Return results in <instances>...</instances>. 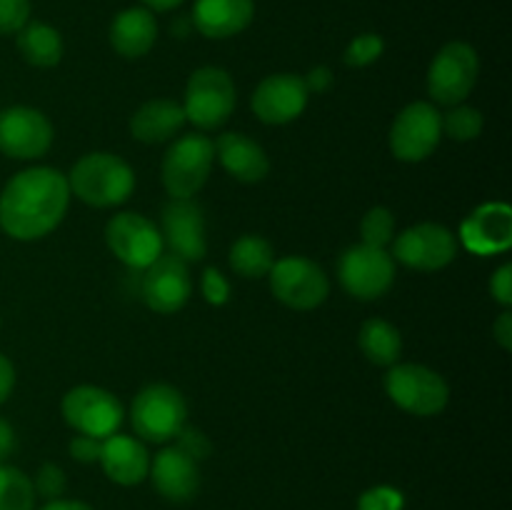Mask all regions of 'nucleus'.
I'll return each instance as SVG.
<instances>
[{
    "label": "nucleus",
    "mask_w": 512,
    "mask_h": 510,
    "mask_svg": "<svg viewBox=\"0 0 512 510\" xmlns=\"http://www.w3.org/2000/svg\"><path fill=\"white\" fill-rule=\"evenodd\" d=\"M70 203L68 178L60 170H20L0 193V230L13 240H40L53 233Z\"/></svg>",
    "instance_id": "nucleus-1"
},
{
    "label": "nucleus",
    "mask_w": 512,
    "mask_h": 510,
    "mask_svg": "<svg viewBox=\"0 0 512 510\" xmlns=\"http://www.w3.org/2000/svg\"><path fill=\"white\" fill-rule=\"evenodd\" d=\"M70 193L93 208H113L125 203L135 190V173L120 155L88 153L68 175Z\"/></svg>",
    "instance_id": "nucleus-2"
},
{
    "label": "nucleus",
    "mask_w": 512,
    "mask_h": 510,
    "mask_svg": "<svg viewBox=\"0 0 512 510\" xmlns=\"http://www.w3.org/2000/svg\"><path fill=\"white\" fill-rule=\"evenodd\" d=\"M188 405L183 393L168 383L145 385L130 405V423L135 435L148 443H168L183 430Z\"/></svg>",
    "instance_id": "nucleus-3"
},
{
    "label": "nucleus",
    "mask_w": 512,
    "mask_h": 510,
    "mask_svg": "<svg viewBox=\"0 0 512 510\" xmlns=\"http://www.w3.org/2000/svg\"><path fill=\"white\" fill-rule=\"evenodd\" d=\"M235 103H238V90H235L228 70L205 65V68H198L188 78L183 113L185 120H190L195 128H220L233 115Z\"/></svg>",
    "instance_id": "nucleus-4"
},
{
    "label": "nucleus",
    "mask_w": 512,
    "mask_h": 510,
    "mask_svg": "<svg viewBox=\"0 0 512 510\" xmlns=\"http://www.w3.org/2000/svg\"><path fill=\"white\" fill-rule=\"evenodd\" d=\"M385 393L398 408L430 418L448 408L450 388L443 375L420 363H395L385 375Z\"/></svg>",
    "instance_id": "nucleus-5"
},
{
    "label": "nucleus",
    "mask_w": 512,
    "mask_h": 510,
    "mask_svg": "<svg viewBox=\"0 0 512 510\" xmlns=\"http://www.w3.org/2000/svg\"><path fill=\"white\" fill-rule=\"evenodd\" d=\"M215 145L208 135L190 133L173 140L163 158V185L170 198H193L213 170Z\"/></svg>",
    "instance_id": "nucleus-6"
},
{
    "label": "nucleus",
    "mask_w": 512,
    "mask_h": 510,
    "mask_svg": "<svg viewBox=\"0 0 512 510\" xmlns=\"http://www.w3.org/2000/svg\"><path fill=\"white\" fill-rule=\"evenodd\" d=\"M480 60L473 45L463 40L443 45L428 68V93L435 103L460 105L478 83Z\"/></svg>",
    "instance_id": "nucleus-7"
},
{
    "label": "nucleus",
    "mask_w": 512,
    "mask_h": 510,
    "mask_svg": "<svg viewBox=\"0 0 512 510\" xmlns=\"http://www.w3.org/2000/svg\"><path fill=\"white\" fill-rule=\"evenodd\" d=\"M440 138H443V115L425 100L405 105L390 125V150L403 163H420L430 158Z\"/></svg>",
    "instance_id": "nucleus-8"
},
{
    "label": "nucleus",
    "mask_w": 512,
    "mask_h": 510,
    "mask_svg": "<svg viewBox=\"0 0 512 510\" xmlns=\"http://www.w3.org/2000/svg\"><path fill=\"white\" fill-rule=\"evenodd\" d=\"M63 420L75 433L105 440L123 423V405L110 390L98 385H78L63 395Z\"/></svg>",
    "instance_id": "nucleus-9"
},
{
    "label": "nucleus",
    "mask_w": 512,
    "mask_h": 510,
    "mask_svg": "<svg viewBox=\"0 0 512 510\" xmlns=\"http://www.w3.org/2000/svg\"><path fill=\"white\" fill-rule=\"evenodd\" d=\"M268 278L275 298L293 310L318 308L330 293V280L325 270L303 255L275 260Z\"/></svg>",
    "instance_id": "nucleus-10"
},
{
    "label": "nucleus",
    "mask_w": 512,
    "mask_h": 510,
    "mask_svg": "<svg viewBox=\"0 0 512 510\" xmlns=\"http://www.w3.org/2000/svg\"><path fill=\"white\" fill-rule=\"evenodd\" d=\"M338 280L345 293L358 300H375L390 290L395 280L393 255L373 245H353L338 260Z\"/></svg>",
    "instance_id": "nucleus-11"
},
{
    "label": "nucleus",
    "mask_w": 512,
    "mask_h": 510,
    "mask_svg": "<svg viewBox=\"0 0 512 510\" xmlns=\"http://www.w3.org/2000/svg\"><path fill=\"white\" fill-rule=\"evenodd\" d=\"M105 243L130 270H145L163 255V235L158 225L140 213H118L105 225Z\"/></svg>",
    "instance_id": "nucleus-12"
},
{
    "label": "nucleus",
    "mask_w": 512,
    "mask_h": 510,
    "mask_svg": "<svg viewBox=\"0 0 512 510\" xmlns=\"http://www.w3.org/2000/svg\"><path fill=\"white\" fill-rule=\"evenodd\" d=\"M53 145V125L38 108L0 110V153L15 160L43 158Z\"/></svg>",
    "instance_id": "nucleus-13"
},
{
    "label": "nucleus",
    "mask_w": 512,
    "mask_h": 510,
    "mask_svg": "<svg viewBox=\"0 0 512 510\" xmlns=\"http://www.w3.org/2000/svg\"><path fill=\"white\" fill-rule=\"evenodd\" d=\"M393 255L413 270H443L458 255L455 235L440 223H420L393 240Z\"/></svg>",
    "instance_id": "nucleus-14"
},
{
    "label": "nucleus",
    "mask_w": 512,
    "mask_h": 510,
    "mask_svg": "<svg viewBox=\"0 0 512 510\" xmlns=\"http://www.w3.org/2000/svg\"><path fill=\"white\" fill-rule=\"evenodd\" d=\"M190 290L193 283H190L188 263L173 253L158 255L140 278V295L145 305L160 315L178 313L188 303Z\"/></svg>",
    "instance_id": "nucleus-15"
},
{
    "label": "nucleus",
    "mask_w": 512,
    "mask_h": 510,
    "mask_svg": "<svg viewBox=\"0 0 512 510\" xmlns=\"http://www.w3.org/2000/svg\"><path fill=\"white\" fill-rule=\"evenodd\" d=\"M160 235H163V245H168V253L178 255L185 263L203 260L208 253L205 215L193 198H170V203L163 208Z\"/></svg>",
    "instance_id": "nucleus-16"
},
{
    "label": "nucleus",
    "mask_w": 512,
    "mask_h": 510,
    "mask_svg": "<svg viewBox=\"0 0 512 510\" xmlns=\"http://www.w3.org/2000/svg\"><path fill=\"white\" fill-rule=\"evenodd\" d=\"M308 88L305 80L295 73H275L268 75L263 83L255 88L253 113L258 115L260 123L265 125H285L300 118L308 105Z\"/></svg>",
    "instance_id": "nucleus-17"
},
{
    "label": "nucleus",
    "mask_w": 512,
    "mask_h": 510,
    "mask_svg": "<svg viewBox=\"0 0 512 510\" xmlns=\"http://www.w3.org/2000/svg\"><path fill=\"white\" fill-rule=\"evenodd\" d=\"M465 248L478 255L503 253L512 243V210L508 203H485L460 225Z\"/></svg>",
    "instance_id": "nucleus-18"
},
{
    "label": "nucleus",
    "mask_w": 512,
    "mask_h": 510,
    "mask_svg": "<svg viewBox=\"0 0 512 510\" xmlns=\"http://www.w3.org/2000/svg\"><path fill=\"white\" fill-rule=\"evenodd\" d=\"M155 490L170 503H188L195 498L200 488V468L198 460L185 455L183 450L170 445L163 448L153 460L148 470Z\"/></svg>",
    "instance_id": "nucleus-19"
},
{
    "label": "nucleus",
    "mask_w": 512,
    "mask_h": 510,
    "mask_svg": "<svg viewBox=\"0 0 512 510\" xmlns=\"http://www.w3.org/2000/svg\"><path fill=\"white\" fill-rule=\"evenodd\" d=\"M100 465L103 473L118 485H138L148 478L150 455L145 445L133 435H108L100 448Z\"/></svg>",
    "instance_id": "nucleus-20"
},
{
    "label": "nucleus",
    "mask_w": 512,
    "mask_h": 510,
    "mask_svg": "<svg viewBox=\"0 0 512 510\" xmlns=\"http://www.w3.org/2000/svg\"><path fill=\"white\" fill-rule=\"evenodd\" d=\"M253 0H195L193 25L205 38L225 40L253 23Z\"/></svg>",
    "instance_id": "nucleus-21"
},
{
    "label": "nucleus",
    "mask_w": 512,
    "mask_h": 510,
    "mask_svg": "<svg viewBox=\"0 0 512 510\" xmlns=\"http://www.w3.org/2000/svg\"><path fill=\"white\" fill-rule=\"evenodd\" d=\"M215 145V158L240 183H260L270 173V160L263 145L245 133H223Z\"/></svg>",
    "instance_id": "nucleus-22"
},
{
    "label": "nucleus",
    "mask_w": 512,
    "mask_h": 510,
    "mask_svg": "<svg viewBox=\"0 0 512 510\" xmlns=\"http://www.w3.org/2000/svg\"><path fill=\"white\" fill-rule=\"evenodd\" d=\"M185 125L183 105L168 98H155L140 105L130 118V135L145 145L173 140Z\"/></svg>",
    "instance_id": "nucleus-23"
},
{
    "label": "nucleus",
    "mask_w": 512,
    "mask_h": 510,
    "mask_svg": "<svg viewBox=\"0 0 512 510\" xmlns=\"http://www.w3.org/2000/svg\"><path fill=\"white\" fill-rule=\"evenodd\" d=\"M158 38V23L153 10L128 8L118 13L110 23V45L123 58H140L148 53Z\"/></svg>",
    "instance_id": "nucleus-24"
},
{
    "label": "nucleus",
    "mask_w": 512,
    "mask_h": 510,
    "mask_svg": "<svg viewBox=\"0 0 512 510\" xmlns=\"http://www.w3.org/2000/svg\"><path fill=\"white\" fill-rule=\"evenodd\" d=\"M18 50L33 68H53L63 58V38L45 23H25L18 30Z\"/></svg>",
    "instance_id": "nucleus-25"
},
{
    "label": "nucleus",
    "mask_w": 512,
    "mask_h": 510,
    "mask_svg": "<svg viewBox=\"0 0 512 510\" xmlns=\"http://www.w3.org/2000/svg\"><path fill=\"white\" fill-rule=\"evenodd\" d=\"M358 345L370 363L383 365V368H390V365L398 363L400 353H403L400 330L383 318L365 320L358 333Z\"/></svg>",
    "instance_id": "nucleus-26"
},
{
    "label": "nucleus",
    "mask_w": 512,
    "mask_h": 510,
    "mask_svg": "<svg viewBox=\"0 0 512 510\" xmlns=\"http://www.w3.org/2000/svg\"><path fill=\"white\" fill-rule=\"evenodd\" d=\"M275 263V250L263 235H240L230 245V268L243 278H263Z\"/></svg>",
    "instance_id": "nucleus-27"
},
{
    "label": "nucleus",
    "mask_w": 512,
    "mask_h": 510,
    "mask_svg": "<svg viewBox=\"0 0 512 510\" xmlns=\"http://www.w3.org/2000/svg\"><path fill=\"white\" fill-rule=\"evenodd\" d=\"M35 488L33 480L20 468L0 463V510H33Z\"/></svg>",
    "instance_id": "nucleus-28"
},
{
    "label": "nucleus",
    "mask_w": 512,
    "mask_h": 510,
    "mask_svg": "<svg viewBox=\"0 0 512 510\" xmlns=\"http://www.w3.org/2000/svg\"><path fill=\"white\" fill-rule=\"evenodd\" d=\"M443 133L458 143H468L483 133V113L473 105H453L443 115Z\"/></svg>",
    "instance_id": "nucleus-29"
},
{
    "label": "nucleus",
    "mask_w": 512,
    "mask_h": 510,
    "mask_svg": "<svg viewBox=\"0 0 512 510\" xmlns=\"http://www.w3.org/2000/svg\"><path fill=\"white\" fill-rule=\"evenodd\" d=\"M360 235H363L365 245H373V248H385L388 243H393L395 238V218L388 208L383 205H375L368 213L363 215V223H360Z\"/></svg>",
    "instance_id": "nucleus-30"
},
{
    "label": "nucleus",
    "mask_w": 512,
    "mask_h": 510,
    "mask_svg": "<svg viewBox=\"0 0 512 510\" xmlns=\"http://www.w3.org/2000/svg\"><path fill=\"white\" fill-rule=\"evenodd\" d=\"M383 50L385 43L380 35L363 33L348 45V50H345V65H350V68H365V65L375 63V60L383 55Z\"/></svg>",
    "instance_id": "nucleus-31"
},
{
    "label": "nucleus",
    "mask_w": 512,
    "mask_h": 510,
    "mask_svg": "<svg viewBox=\"0 0 512 510\" xmlns=\"http://www.w3.org/2000/svg\"><path fill=\"white\" fill-rule=\"evenodd\" d=\"M65 485H68V480H65L63 468L55 463H43L35 475L33 488L35 495H43L45 500H58L65 493Z\"/></svg>",
    "instance_id": "nucleus-32"
},
{
    "label": "nucleus",
    "mask_w": 512,
    "mask_h": 510,
    "mask_svg": "<svg viewBox=\"0 0 512 510\" xmlns=\"http://www.w3.org/2000/svg\"><path fill=\"white\" fill-rule=\"evenodd\" d=\"M30 23V0H0V35H13Z\"/></svg>",
    "instance_id": "nucleus-33"
},
{
    "label": "nucleus",
    "mask_w": 512,
    "mask_h": 510,
    "mask_svg": "<svg viewBox=\"0 0 512 510\" xmlns=\"http://www.w3.org/2000/svg\"><path fill=\"white\" fill-rule=\"evenodd\" d=\"M175 448H180L185 455H190V458L198 460L200 463L203 458H208L210 450H213V445H210L208 435H205L203 430L183 425V430L175 435Z\"/></svg>",
    "instance_id": "nucleus-34"
},
{
    "label": "nucleus",
    "mask_w": 512,
    "mask_h": 510,
    "mask_svg": "<svg viewBox=\"0 0 512 510\" xmlns=\"http://www.w3.org/2000/svg\"><path fill=\"white\" fill-rule=\"evenodd\" d=\"M200 288H203L205 300L210 305H225L230 298V283L218 268H208L203 273V280H200Z\"/></svg>",
    "instance_id": "nucleus-35"
},
{
    "label": "nucleus",
    "mask_w": 512,
    "mask_h": 510,
    "mask_svg": "<svg viewBox=\"0 0 512 510\" xmlns=\"http://www.w3.org/2000/svg\"><path fill=\"white\" fill-rule=\"evenodd\" d=\"M403 495L393 488H373L360 498V510H400Z\"/></svg>",
    "instance_id": "nucleus-36"
},
{
    "label": "nucleus",
    "mask_w": 512,
    "mask_h": 510,
    "mask_svg": "<svg viewBox=\"0 0 512 510\" xmlns=\"http://www.w3.org/2000/svg\"><path fill=\"white\" fill-rule=\"evenodd\" d=\"M100 448H103V440L90 438V435L78 433L73 440H70L68 450L78 463H95L100 460Z\"/></svg>",
    "instance_id": "nucleus-37"
},
{
    "label": "nucleus",
    "mask_w": 512,
    "mask_h": 510,
    "mask_svg": "<svg viewBox=\"0 0 512 510\" xmlns=\"http://www.w3.org/2000/svg\"><path fill=\"white\" fill-rule=\"evenodd\" d=\"M490 295H493L500 305H505V308H510L512 305V265L510 263L500 265V268L493 273V278H490Z\"/></svg>",
    "instance_id": "nucleus-38"
},
{
    "label": "nucleus",
    "mask_w": 512,
    "mask_h": 510,
    "mask_svg": "<svg viewBox=\"0 0 512 510\" xmlns=\"http://www.w3.org/2000/svg\"><path fill=\"white\" fill-rule=\"evenodd\" d=\"M303 80L308 93H323V90H328L330 85H333V70L325 68V65H318V68L310 70L308 78Z\"/></svg>",
    "instance_id": "nucleus-39"
},
{
    "label": "nucleus",
    "mask_w": 512,
    "mask_h": 510,
    "mask_svg": "<svg viewBox=\"0 0 512 510\" xmlns=\"http://www.w3.org/2000/svg\"><path fill=\"white\" fill-rule=\"evenodd\" d=\"M493 335L498 340V345L503 350L512 348V313L505 310V313L498 315V320L493 323Z\"/></svg>",
    "instance_id": "nucleus-40"
},
{
    "label": "nucleus",
    "mask_w": 512,
    "mask_h": 510,
    "mask_svg": "<svg viewBox=\"0 0 512 510\" xmlns=\"http://www.w3.org/2000/svg\"><path fill=\"white\" fill-rule=\"evenodd\" d=\"M15 388V368L3 353H0V405L10 398Z\"/></svg>",
    "instance_id": "nucleus-41"
},
{
    "label": "nucleus",
    "mask_w": 512,
    "mask_h": 510,
    "mask_svg": "<svg viewBox=\"0 0 512 510\" xmlns=\"http://www.w3.org/2000/svg\"><path fill=\"white\" fill-rule=\"evenodd\" d=\"M15 445H18V440H15L13 425L0 418V463H5L15 453Z\"/></svg>",
    "instance_id": "nucleus-42"
},
{
    "label": "nucleus",
    "mask_w": 512,
    "mask_h": 510,
    "mask_svg": "<svg viewBox=\"0 0 512 510\" xmlns=\"http://www.w3.org/2000/svg\"><path fill=\"white\" fill-rule=\"evenodd\" d=\"M40 510H93L90 505L80 503V500H48Z\"/></svg>",
    "instance_id": "nucleus-43"
},
{
    "label": "nucleus",
    "mask_w": 512,
    "mask_h": 510,
    "mask_svg": "<svg viewBox=\"0 0 512 510\" xmlns=\"http://www.w3.org/2000/svg\"><path fill=\"white\" fill-rule=\"evenodd\" d=\"M145 5H148V10H173L178 8L183 0H143Z\"/></svg>",
    "instance_id": "nucleus-44"
}]
</instances>
